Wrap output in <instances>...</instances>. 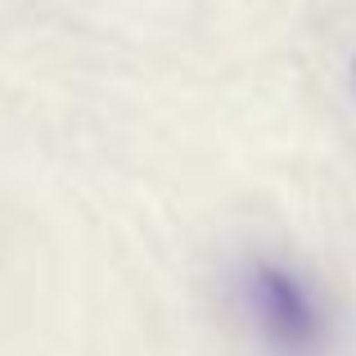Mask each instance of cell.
<instances>
[{"instance_id": "obj_1", "label": "cell", "mask_w": 356, "mask_h": 356, "mask_svg": "<svg viewBox=\"0 0 356 356\" xmlns=\"http://www.w3.org/2000/svg\"><path fill=\"white\" fill-rule=\"evenodd\" d=\"M239 302L275 356H321L330 348V307L293 261L252 257L239 275Z\"/></svg>"}]
</instances>
